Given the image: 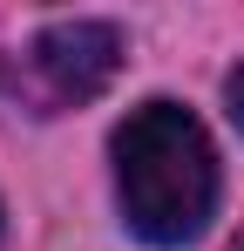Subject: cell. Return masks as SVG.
Masks as SVG:
<instances>
[{
  "label": "cell",
  "mask_w": 244,
  "mask_h": 251,
  "mask_svg": "<svg viewBox=\"0 0 244 251\" xmlns=\"http://www.w3.org/2000/svg\"><path fill=\"white\" fill-rule=\"evenodd\" d=\"M122 224L156 251L190 245L217 210V150L183 102H143L116 129Z\"/></svg>",
  "instance_id": "cell-1"
},
{
  "label": "cell",
  "mask_w": 244,
  "mask_h": 251,
  "mask_svg": "<svg viewBox=\"0 0 244 251\" xmlns=\"http://www.w3.org/2000/svg\"><path fill=\"white\" fill-rule=\"evenodd\" d=\"M116 68H122V34L109 21H54L27 41V54L7 75H14V95L34 116H54V109L95 102L116 82Z\"/></svg>",
  "instance_id": "cell-2"
},
{
  "label": "cell",
  "mask_w": 244,
  "mask_h": 251,
  "mask_svg": "<svg viewBox=\"0 0 244 251\" xmlns=\"http://www.w3.org/2000/svg\"><path fill=\"white\" fill-rule=\"evenodd\" d=\"M231 251H244V238H238V245H231Z\"/></svg>",
  "instance_id": "cell-4"
},
{
  "label": "cell",
  "mask_w": 244,
  "mask_h": 251,
  "mask_svg": "<svg viewBox=\"0 0 244 251\" xmlns=\"http://www.w3.org/2000/svg\"><path fill=\"white\" fill-rule=\"evenodd\" d=\"M224 102H231V123L244 129V68H231V82H224Z\"/></svg>",
  "instance_id": "cell-3"
}]
</instances>
